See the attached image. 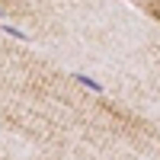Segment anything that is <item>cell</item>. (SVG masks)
<instances>
[{
	"instance_id": "1",
	"label": "cell",
	"mask_w": 160,
	"mask_h": 160,
	"mask_svg": "<svg viewBox=\"0 0 160 160\" xmlns=\"http://www.w3.org/2000/svg\"><path fill=\"white\" fill-rule=\"evenodd\" d=\"M77 80H80L83 87H90L93 93H102V83H99V80H93V77H87V74H77Z\"/></svg>"
},
{
	"instance_id": "2",
	"label": "cell",
	"mask_w": 160,
	"mask_h": 160,
	"mask_svg": "<svg viewBox=\"0 0 160 160\" xmlns=\"http://www.w3.org/2000/svg\"><path fill=\"white\" fill-rule=\"evenodd\" d=\"M0 13H3V10H0Z\"/></svg>"
}]
</instances>
